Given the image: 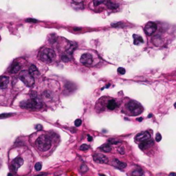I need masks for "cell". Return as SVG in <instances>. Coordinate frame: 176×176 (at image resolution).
<instances>
[{"instance_id": "24", "label": "cell", "mask_w": 176, "mask_h": 176, "mask_svg": "<svg viewBox=\"0 0 176 176\" xmlns=\"http://www.w3.org/2000/svg\"><path fill=\"white\" fill-rule=\"evenodd\" d=\"M89 149V147L87 145H85V144H83L80 147V149L81 151H87Z\"/></svg>"}, {"instance_id": "20", "label": "cell", "mask_w": 176, "mask_h": 176, "mask_svg": "<svg viewBox=\"0 0 176 176\" xmlns=\"http://www.w3.org/2000/svg\"><path fill=\"white\" fill-rule=\"evenodd\" d=\"M105 3L107 4V5L108 8H109L111 10H114V9H116L118 7V5L116 4V3L113 2V1H105Z\"/></svg>"}, {"instance_id": "9", "label": "cell", "mask_w": 176, "mask_h": 176, "mask_svg": "<svg viewBox=\"0 0 176 176\" xmlns=\"http://www.w3.org/2000/svg\"><path fill=\"white\" fill-rule=\"evenodd\" d=\"M93 159L96 162L101 164H107L109 161L107 157L101 153H95L93 155Z\"/></svg>"}, {"instance_id": "3", "label": "cell", "mask_w": 176, "mask_h": 176, "mask_svg": "<svg viewBox=\"0 0 176 176\" xmlns=\"http://www.w3.org/2000/svg\"><path fill=\"white\" fill-rule=\"evenodd\" d=\"M35 145L40 151H46L50 149V147H51V140L48 136L42 135L39 138H37Z\"/></svg>"}, {"instance_id": "21", "label": "cell", "mask_w": 176, "mask_h": 176, "mask_svg": "<svg viewBox=\"0 0 176 176\" xmlns=\"http://www.w3.org/2000/svg\"><path fill=\"white\" fill-rule=\"evenodd\" d=\"M108 143L109 144H114V145H116V144L121 143V141L115 139V138H110V139L108 140Z\"/></svg>"}, {"instance_id": "1", "label": "cell", "mask_w": 176, "mask_h": 176, "mask_svg": "<svg viewBox=\"0 0 176 176\" xmlns=\"http://www.w3.org/2000/svg\"><path fill=\"white\" fill-rule=\"evenodd\" d=\"M30 99L28 101H24L21 103V107L24 109H40L42 107V103L39 96L37 95V92H33L30 94Z\"/></svg>"}, {"instance_id": "7", "label": "cell", "mask_w": 176, "mask_h": 176, "mask_svg": "<svg viewBox=\"0 0 176 176\" xmlns=\"http://www.w3.org/2000/svg\"><path fill=\"white\" fill-rule=\"evenodd\" d=\"M136 141L140 142V143H143V142L147 141L151 139V135L148 131H143L140 132V133H138L136 136Z\"/></svg>"}, {"instance_id": "19", "label": "cell", "mask_w": 176, "mask_h": 176, "mask_svg": "<svg viewBox=\"0 0 176 176\" xmlns=\"http://www.w3.org/2000/svg\"><path fill=\"white\" fill-rule=\"evenodd\" d=\"M101 150L103 151L106 152V153H109L111 151V147L109 144H105V145H103L102 146L100 147Z\"/></svg>"}, {"instance_id": "5", "label": "cell", "mask_w": 176, "mask_h": 176, "mask_svg": "<svg viewBox=\"0 0 176 176\" xmlns=\"http://www.w3.org/2000/svg\"><path fill=\"white\" fill-rule=\"evenodd\" d=\"M19 79L28 87H32L34 85V78L30 75L29 72L27 70H23L19 74Z\"/></svg>"}, {"instance_id": "30", "label": "cell", "mask_w": 176, "mask_h": 176, "mask_svg": "<svg viewBox=\"0 0 176 176\" xmlns=\"http://www.w3.org/2000/svg\"><path fill=\"white\" fill-rule=\"evenodd\" d=\"M35 128H36L37 129H41L43 127H42V126L41 125H37L36 127H35Z\"/></svg>"}, {"instance_id": "12", "label": "cell", "mask_w": 176, "mask_h": 176, "mask_svg": "<svg viewBox=\"0 0 176 176\" xmlns=\"http://www.w3.org/2000/svg\"><path fill=\"white\" fill-rule=\"evenodd\" d=\"M29 73L30 74V75L32 76L33 78L35 77H38L39 76V70H37V68L36 67V66L32 65L29 68Z\"/></svg>"}, {"instance_id": "28", "label": "cell", "mask_w": 176, "mask_h": 176, "mask_svg": "<svg viewBox=\"0 0 176 176\" xmlns=\"http://www.w3.org/2000/svg\"><path fill=\"white\" fill-rule=\"evenodd\" d=\"M11 116V114H3L0 115V118L9 117V116Z\"/></svg>"}, {"instance_id": "14", "label": "cell", "mask_w": 176, "mask_h": 176, "mask_svg": "<svg viewBox=\"0 0 176 176\" xmlns=\"http://www.w3.org/2000/svg\"><path fill=\"white\" fill-rule=\"evenodd\" d=\"M153 140L150 139L149 140H147V141L143 142V143H140L139 147L141 149H145L149 148V147L151 146V145H153Z\"/></svg>"}, {"instance_id": "22", "label": "cell", "mask_w": 176, "mask_h": 176, "mask_svg": "<svg viewBox=\"0 0 176 176\" xmlns=\"http://www.w3.org/2000/svg\"><path fill=\"white\" fill-rule=\"evenodd\" d=\"M61 59H62L63 61H65V62H67L70 60V56L67 55H63L62 56Z\"/></svg>"}, {"instance_id": "29", "label": "cell", "mask_w": 176, "mask_h": 176, "mask_svg": "<svg viewBox=\"0 0 176 176\" xmlns=\"http://www.w3.org/2000/svg\"><path fill=\"white\" fill-rule=\"evenodd\" d=\"M26 21L30 22V23H36L37 22L36 19H26Z\"/></svg>"}, {"instance_id": "27", "label": "cell", "mask_w": 176, "mask_h": 176, "mask_svg": "<svg viewBox=\"0 0 176 176\" xmlns=\"http://www.w3.org/2000/svg\"><path fill=\"white\" fill-rule=\"evenodd\" d=\"M118 72L121 74H125V70L123 67H119L118 69Z\"/></svg>"}, {"instance_id": "33", "label": "cell", "mask_w": 176, "mask_h": 176, "mask_svg": "<svg viewBox=\"0 0 176 176\" xmlns=\"http://www.w3.org/2000/svg\"><path fill=\"white\" fill-rule=\"evenodd\" d=\"M138 121H143V118H138Z\"/></svg>"}, {"instance_id": "2", "label": "cell", "mask_w": 176, "mask_h": 176, "mask_svg": "<svg viewBox=\"0 0 176 176\" xmlns=\"http://www.w3.org/2000/svg\"><path fill=\"white\" fill-rule=\"evenodd\" d=\"M56 55L53 50L50 48H44L41 50L39 54V57L40 60L45 63H50L55 59Z\"/></svg>"}, {"instance_id": "15", "label": "cell", "mask_w": 176, "mask_h": 176, "mask_svg": "<svg viewBox=\"0 0 176 176\" xmlns=\"http://www.w3.org/2000/svg\"><path fill=\"white\" fill-rule=\"evenodd\" d=\"M117 107V103L115 101L114 99H111L108 101L107 104V108L109 110H114Z\"/></svg>"}, {"instance_id": "17", "label": "cell", "mask_w": 176, "mask_h": 176, "mask_svg": "<svg viewBox=\"0 0 176 176\" xmlns=\"http://www.w3.org/2000/svg\"><path fill=\"white\" fill-rule=\"evenodd\" d=\"M133 43H134L135 45H139L140 43H143L144 42L143 39L142 38V37L139 36V35H133Z\"/></svg>"}, {"instance_id": "26", "label": "cell", "mask_w": 176, "mask_h": 176, "mask_svg": "<svg viewBox=\"0 0 176 176\" xmlns=\"http://www.w3.org/2000/svg\"><path fill=\"white\" fill-rule=\"evenodd\" d=\"M81 123H82V121L80 119H77L74 122V125H75L76 127H79L81 125Z\"/></svg>"}, {"instance_id": "13", "label": "cell", "mask_w": 176, "mask_h": 176, "mask_svg": "<svg viewBox=\"0 0 176 176\" xmlns=\"http://www.w3.org/2000/svg\"><path fill=\"white\" fill-rule=\"evenodd\" d=\"M113 165H114L115 167H116V168H118L119 169H123L126 168V167H127L126 163L121 162L120 160H117V159H114V161H113Z\"/></svg>"}, {"instance_id": "16", "label": "cell", "mask_w": 176, "mask_h": 176, "mask_svg": "<svg viewBox=\"0 0 176 176\" xmlns=\"http://www.w3.org/2000/svg\"><path fill=\"white\" fill-rule=\"evenodd\" d=\"M20 69H21V67L19 65L18 63H14L13 64V65H12L10 72L13 74H15L17 73V72H18L20 70Z\"/></svg>"}, {"instance_id": "11", "label": "cell", "mask_w": 176, "mask_h": 176, "mask_svg": "<svg viewBox=\"0 0 176 176\" xmlns=\"http://www.w3.org/2000/svg\"><path fill=\"white\" fill-rule=\"evenodd\" d=\"M8 83H9V78L6 76H1L0 77V89H4L7 87Z\"/></svg>"}, {"instance_id": "34", "label": "cell", "mask_w": 176, "mask_h": 176, "mask_svg": "<svg viewBox=\"0 0 176 176\" xmlns=\"http://www.w3.org/2000/svg\"><path fill=\"white\" fill-rule=\"evenodd\" d=\"M8 176H13V174H12V173H8Z\"/></svg>"}, {"instance_id": "35", "label": "cell", "mask_w": 176, "mask_h": 176, "mask_svg": "<svg viewBox=\"0 0 176 176\" xmlns=\"http://www.w3.org/2000/svg\"><path fill=\"white\" fill-rule=\"evenodd\" d=\"M174 107H175V108H176V103H175V104H174Z\"/></svg>"}, {"instance_id": "6", "label": "cell", "mask_w": 176, "mask_h": 176, "mask_svg": "<svg viewBox=\"0 0 176 176\" xmlns=\"http://www.w3.org/2000/svg\"><path fill=\"white\" fill-rule=\"evenodd\" d=\"M157 30V25L154 22H148L145 26V32L148 36H151Z\"/></svg>"}, {"instance_id": "10", "label": "cell", "mask_w": 176, "mask_h": 176, "mask_svg": "<svg viewBox=\"0 0 176 176\" xmlns=\"http://www.w3.org/2000/svg\"><path fill=\"white\" fill-rule=\"evenodd\" d=\"M23 164V160L21 158H17L13 160L11 163V169L14 171H17L19 167H21Z\"/></svg>"}, {"instance_id": "8", "label": "cell", "mask_w": 176, "mask_h": 176, "mask_svg": "<svg viewBox=\"0 0 176 176\" xmlns=\"http://www.w3.org/2000/svg\"><path fill=\"white\" fill-rule=\"evenodd\" d=\"M80 62L84 65H91L93 62V59L92 55H91L90 54L88 53L83 54V55L81 57Z\"/></svg>"}, {"instance_id": "18", "label": "cell", "mask_w": 176, "mask_h": 176, "mask_svg": "<svg viewBox=\"0 0 176 176\" xmlns=\"http://www.w3.org/2000/svg\"><path fill=\"white\" fill-rule=\"evenodd\" d=\"M143 171L142 169H136L135 170L132 171L130 174V176H143Z\"/></svg>"}, {"instance_id": "32", "label": "cell", "mask_w": 176, "mask_h": 176, "mask_svg": "<svg viewBox=\"0 0 176 176\" xmlns=\"http://www.w3.org/2000/svg\"><path fill=\"white\" fill-rule=\"evenodd\" d=\"M169 176H176V173H171L169 174Z\"/></svg>"}, {"instance_id": "23", "label": "cell", "mask_w": 176, "mask_h": 176, "mask_svg": "<svg viewBox=\"0 0 176 176\" xmlns=\"http://www.w3.org/2000/svg\"><path fill=\"white\" fill-rule=\"evenodd\" d=\"M35 170L37 171H39L42 168V164L41 163V162H37L35 166Z\"/></svg>"}, {"instance_id": "25", "label": "cell", "mask_w": 176, "mask_h": 176, "mask_svg": "<svg viewBox=\"0 0 176 176\" xmlns=\"http://www.w3.org/2000/svg\"><path fill=\"white\" fill-rule=\"evenodd\" d=\"M162 140V136L160 133H157L156 136H155V140L157 142H160Z\"/></svg>"}, {"instance_id": "31", "label": "cell", "mask_w": 176, "mask_h": 176, "mask_svg": "<svg viewBox=\"0 0 176 176\" xmlns=\"http://www.w3.org/2000/svg\"><path fill=\"white\" fill-rule=\"evenodd\" d=\"M87 137H88V138H87L88 141H89V142H90V141H92V137L89 136V135H88Z\"/></svg>"}, {"instance_id": "4", "label": "cell", "mask_w": 176, "mask_h": 176, "mask_svg": "<svg viewBox=\"0 0 176 176\" xmlns=\"http://www.w3.org/2000/svg\"><path fill=\"white\" fill-rule=\"evenodd\" d=\"M126 107L127 110H129L133 116L139 115L143 111V108H142L141 105H140L139 103L133 101H129L126 105Z\"/></svg>"}]
</instances>
